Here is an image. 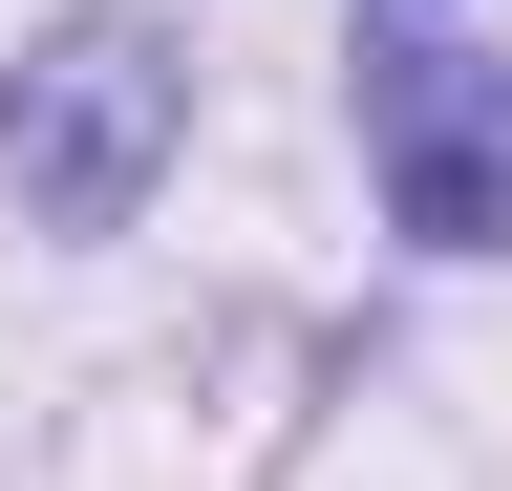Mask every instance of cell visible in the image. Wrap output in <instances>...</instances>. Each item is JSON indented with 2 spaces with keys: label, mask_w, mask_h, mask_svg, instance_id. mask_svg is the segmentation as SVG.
Masks as SVG:
<instances>
[{
  "label": "cell",
  "mask_w": 512,
  "mask_h": 491,
  "mask_svg": "<svg viewBox=\"0 0 512 491\" xmlns=\"http://www.w3.org/2000/svg\"><path fill=\"white\" fill-rule=\"evenodd\" d=\"M363 150H384V214H406V235H448V257L512 235V65L384 22V43H363Z\"/></svg>",
  "instance_id": "cell-1"
},
{
  "label": "cell",
  "mask_w": 512,
  "mask_h": 491,
  "mask_svg": "<svg viewBox=\"0 0 512 491\" xmlns=\"http://www.w3.org/2000/svg\"><path fill=\"white\" fill-rule=\"evenodd\" d=\"M150 150H171V43H150V22H86V43L22 65V193H43L64 235H107Z\"/></svg>",
  "instance_id": "cell-2"
}]
</instances>
